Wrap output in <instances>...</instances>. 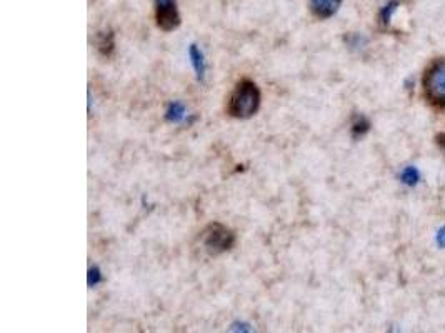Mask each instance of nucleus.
Listing matches in <instances>:
<instances>
[{
  "label": "nucleus",
  "instance_id": "39448f33",
  "mask_svg": "<svg viewBox=\"0 0 445 333\" xmlns=\"http://www.w3.org/2000/svg\"><path fill=\"white\" fill-rule=\"evenodd\" d=\"M342 0H309L312 14L319 18L332 17L339 10Z\"/></svg>",
  "mask_w": 445,
  "mask_h": 333
},
{
  "label": "nucleus",
  "instance_id": "6e6552de",
  "mask_svg": "<svg viewBox=\"0 0 445 333\" xmlns=\"http://www.w3.org/2000/svg\"><path fill=\"white\" fill-rule=\"evenodd\" d=\"M114 34L112 32H104L99 36V40H97V49L104 53V56L108 57L112 52H114Z\"/></svg>",
  "mask_w": 445,
  "mask_h": 333
},
{
  "label": "nucleus",
  "instance_id": "0eeeda50",
  "mask_svg": "<svg viewBox=\"0 0 445 333\" xmlns=\"http://www.w3.org/2000/svg\"><path fill=\"white\" fill-rule=\"evenodd\" d=\"M185 114H187V110L180 102H172L165 110V120L170 123H179L185 119Z\"/></svg>",
  "mask_w": 445,
  "mask_h": 333
},
{
  "label": "nucleus",
  "instance_id": "7ed1b4c3",
  "mask_svg": "<svg viewBox=\"0 0 445 333\" xmlns=\"http://www.w3.org/2000/svg\"><path fill=\"white\" fill-rule=\"evenodd\" d=\"M425 94L432 102L444 106L445 103V60H437L429 69L424 80Z\"/></svg>",
  "mask_w": 445,
  "mask_h": 333
},
{
  "label": "nucleus",
  "instance_id": "f257e3e1",
  "mask_svg": "<svg viewBox=\"0 0 445 333\" xmlns=\"http://www.w3.org/2000/svg\"><path fill=\"white\" fill-rule=\"evenodd\" d=\"M261 90L252 80H241L229 97L227 112L234 119H250L261 107Z\"/></svg>",
  "mask_w": 445,
  "mask_h": 333
},
{
  "label": "nucleus",
  "instance_id": "423d86ee",
  "mask_svg": "<svg viewBox=\"0 0 445 333\" xmlns=\"http://www.w3.org/2000/svg\"><path fill=\"white\" fill-rule=\"evenodd\" d=\"M189 57H191V64L195 71V75L199 80H204L205 72H207V65H205V57L202 53V50L197 47L195 44H192L189 47Z\"/></svg>",
  "mask_w": 445,
  "mask_h": 333
},
{
  "label": "nucleus",
  "instance_id": "1a4fd4ad",
  "mask_svg": "<svg viewBox=\"0 0 445 333\" xmlns=\"http://www.w3.org/2000/svg\"><path fill=\"white\" fill-rule=\"evenodd\" d=\"M370 129V123L369 120L365 117H355L354 122H352V135L354 137H362V135H365L367 132Z\"/></svg>",
  "mask_w": 445,
  "mask_h": 333
},
{
  "label": "nucleus",
  "instance_id": "9d476101",
  "mask_svg": "<svg viewBox=\"0 0 445 333\" xmlns=\"http://www.w3.org/2000/svg\"><path fill=\"white\" fill-rule=\"evenodd\" d=\"M397 7H398V2H396V0H392V2L387 3L385 7H382L381 14H378V17H381V24L382 25H389L390 18H392L394 12H396V10H397Z\"/></svg>",
  "mask_w": 445,
  "mask_h": 333
},
{
  "label": "nucleus",
  "instance_id": "ddd939ff",
  "mask_svg": "<svg viewBox=\"0 0 445 333\" xmlns=\"http://www.w3.org/2000/svg\"><path fill=\"white\" fill-rule=\"evenodd\" d=\"M437 242H439L440 247H444L445 249V227L440 228L439 234H437Z\"/></svg>",
  "mask_w": 445,
  "mask_h": 333
},
{
  "label": "nucleus",
  "instance_id": "f03ea898",
  "mask_svg": "<svg viewBox=\"0 0 445 333\" xmlns=\"http://www.w3.org/2000/svg\"><path fill=\"white\" fill-rule=\"evenodd\" d=\"M200 242L211 257H217L232 250L235 245V234L222 223H211L200 235Z\"/></svg>",
  "mask_w": 445,
  "mask_h": 333
},
{
  "label": "nucleus",
  "instance_id": "9b49d317",
  "mask_svg": "<svg viewBox=\"0 0 445 333\" xmlns=\"http://www.w3.org/2000/svg\"><path fill=\"white\" fill-rule=\"evenodd\" d=\"M419 179V172H417V169H413V166H407V169H404V172H402V182L407 185H416Z\"/></svg>",
  "mask_w": 445,
  "mask_h": 333
},
{
  "label": "nucleus",
  "instance_id": "f8f14e48",
  "mask_svg": "<svg viewBox=\"0 0 445 333\" xmlns=\"http://www.w3.org/2000/svg\"><path fill=\"white\" fill-rule=\"evenodd\" d=\"M102 282V273H100V270L94 267V269L88 270V275H87V284L88 286H97Z\"/></svg>",
  "mask_w": 445,
  "mask_h": 333
},
{
  "label": "nucleus",
  "instance_id": "20e7f679",
  "mask_svg": "<svg viewBox=\"0 0 445 333\" xmlns=\"http://www.w3.org/2000/svg\"><path fill=\"white\" fill-rule=\"evenodd\" d=\"M157 27L164 32H172L180 25V14L177 0H156Z\"/></svg>",
  "mask_w": 445,
  "mask_h": 333
}]
</instances>
